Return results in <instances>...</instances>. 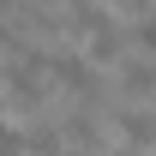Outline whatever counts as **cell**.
<instances>
[{"label":"cell","mask_w":156,"mask_h":156,"mask_svg":"<svg viewBox=\"0 0 156 156\" xmlns=\"http://www.w3.org/2000/svg\"><path fill=\"white\" fill-rule=\"evenodd\" d=\"M126 36H132V48H144V54H156V12H138Z\"/></svg>","instance_id":"obj_7"},{"label":"cell","mask_w":156,"mask_h":156,"mask_svg":"<svg viewBox=\"0 0 156 156\" xmlns=\"http://www.w3.org/2000/svg\"><path fill=\"white\" fill-rule=\"evenodd\" d=\"M120 96H126V102H150V96H156V66H150L144 54L120 60Z\"/></svg>","instance_id":"obj_3"},{"label":"cell","mask_w":156,"mask_h":156,"mask_svg":"<svg viewBox=\"0 0 156 156\" xmlns=\"http://www.w3.org/2000/svg\"><path fill=\"white\" fill-rule=\"evenodd\" d=\"M114 156H144V150H138V144H120V150H114Z\"/></svg>","instance_id":"obj_8"},{"label":"cell","mask_w":156,"mask_h":156,"mask_svg":"<svg viewBox=\"0 0 156 156\" xmlns=\"http://www.w3.org/2000/svg\"><path fill=\"white\" fill-rule=\"evenodd\" d=\"M96 102H72V114L60 120V132H66V144H96L102 138V114H90Z\"/></svg>","instance_id":"obj_4"},{"label":"cell","mask_w":156,"mask_h":156,"mask_svg":"<svg viewBox=\"0 0 156 156\" xmlns=\"http://www.w3.org/2000/svg\"><path fill=\"white\" fill-rule=\"evenodd\" d=\"M114 6H138V12H150V6H144V0H114Z\"/></svg>","instance_id":"obj_9"},{"label":"cell","mask_w":156,"mask_h":156,"mask_svg":"<svg viewBox=\"0 0 156 156\" xmlns=\"http://www.w3.org/2000/svg\"><path fill=\"white\" fill-rule=\"evenodd\" d=\"M126 42H132V36H126V30H114V24H108V30H102V36L90 42V60H120V54H126Z\"/></svg>","instance_id":"obj_6"},{"label":"cell","mask_w":156,"mask_h":156,"mask_svg":"<svg viewBox=\"0 0 156 156\" xmlns=\"http://www.w3.org/2000/svg\"><path fill=\"white\" fill-rule=\"evenodd\" d=\"M48 72H54V84H60L72 102H96V96H102V78L90 72V60L72 54V48H48Z\"/></svg>","instance_id":"obj_1"},{"label":"cell","mask_w":156,"mask_h":156,"mask_svg":"<svg viewBox=\"0 0 156 156\" xmlns=\"http://www.w3.org/2000/svg\"><path fill=\"white\" fill-rule=\"evenodd\" d=\"M60 6H66V18H60V30H66V36H78V42H96L102 30H108V12H102V0H60Z\"/></svg>","instance_id":"obj_2"},{"label":"cell","mask_w":156,"mask_h":156,"mask_svg":"<svg viewBox=\"0 0 156 156\" xmlns=\"http://www.w3.org/2000/svg\"><path fill=\"white\" fill-rule=\"evenodd\" d=\"M66 156H84V150H66Z\"/></svg>","instance_id":"obj_10"},{"label":"cell","mask_w":156,"mask_h":156,"mask_svg":"<svg viewBox=\"0 0 156 156\" xmlns=\"http://www.w3.org/2000/svg\"><path fill=\"white\" fill-rule=\"evenodd\" d=\"M114 126H120L126 144H138V150H150V144H156V114H150V108H120Z\"/></svg>","instance_id":"obj_5"}]
</instances>
